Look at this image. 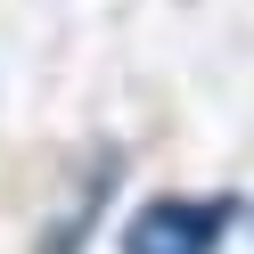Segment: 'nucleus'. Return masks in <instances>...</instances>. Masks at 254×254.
<instances>
[{
  "label": "nucleus",
  "mask_w": 254,
  "mask_h": 254,
  "mask_svg": "<svg viewBox=\"0 0 254 254\" xmlns=\"http://www.w3.org/2000/svg\"><path fill=\"white\" fill-rule=\"evenodd\" d=\"M221 221H230V205H189V197H156L131 213V230H123V254H213L221 246Z\"/></svg>",
  "instance_id": "1"
}]
</instances>
